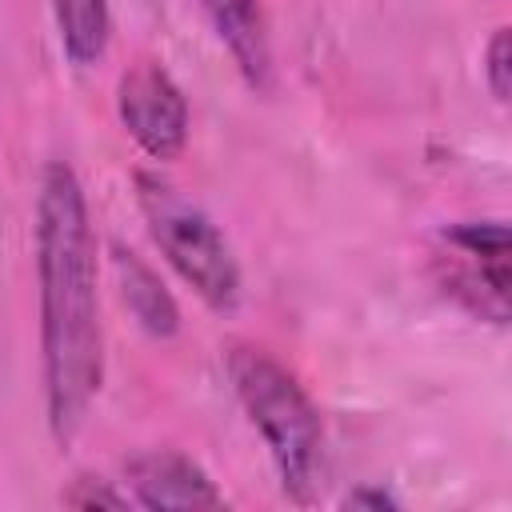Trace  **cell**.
Here are the masks:
<instances>
[{"label":"cell","instance_id":"cell-1","mask_svg":"<svg viewBox=\"0 0 512 512\" xmlns=\"http://www.w3.org/2000/svg\"><path fill=\"white\" fill-rule=\"evenodd\" d=\"M36 296L44 412L68 444L104 384V328L96 292V236L84 184L68 160H52L36 188Z\"/></svg>","mask_w":512,"mask_h":512},{"label":"cell","instance_id":"cell-2","mask_svg":"<svg viewBox=\"0 0 512 512\" xmlns=\"http://www.w3.org/2000/svg\"><path fill=\"white\" fill-rule=\"evenodd\" d=\"M224 364L244 416L252 420L272 456L284 496L296 504H316L328 476L320 408L312 404L304 384L256 344H232Z\"/></svg>","mask_w":512,"mask_h":512},{"label":"cell","instance_id":"cell-3","mask_svg":"<svg viewBox=\"0 0 512 512\" xmlns=\"http://www.w3.org/2000/svg\"><path fill=\"white\" fill-rule=\"evenodd\" d=\"M136 204L156 248L176 268V276L212 312H236L244 280L232 244L224 240L216 220L160 172H136Z\"/></svg>","mask_w":512,"mask_h":512},{"label":"cell","instance_id":"cell-4","mask_svg":"<svg viewBox=\"0 0 512 512\" xmlns=\"http://www.w3.org/2000/svg\"><path fill=\"white\" fill-rule=\"evenodd\" d=\"M116 116L136 148L152 160H176L188 144V100L156 60H136L120 72Z\"/></svg>","mask_w":512,"mask_h":512},{"label":"cell","instance_id":"cell-5","mask_svg":"<svg viewBox=\"0 0 512 512\" xmlns=\"http://www.w3.org/2000/svg\"><path fill=\"white\" fill-rule=\"evenodd\" d=\"M128 500L148 512H176V508H224V492L212 476L176 448H148L124 464Z\"/></svg>","mask_w":512,"mask_h":512},{"label":"cell","instance_id":"cell-6","mask_svg":"<svg viewBox=\"0 0 512 512\" xmlns=\"http://www.w3.org/2000/svg\"><path fill=\"white\" fill-rule=\"evenodd\" d=\"M216 40L232 56L236 72L252 92L272 88V36L260 0H200Z\"/></svg>","mask_w":512,"mask_h":512},{"label":"cell","instance_id":"cell-7","mask_svg":"<svg viewBox=\"0 0 512 512\" xmlns=\"http://www.w3.org/2000/svg\"><path fill=\"white\" fill-rule=\"evenodd\" d=\"M112 276H116V288H120V300L124 308L132 312V320L156 336V340H168L180 332V308H176V296L168 292V284L160 280V272L136 256L132 248L124 244H112Z\"/></svg>","mask_w":512,"mask_h":512},{"label":"cell","instance_id":"cell-8","mask_svg":"<svg viewBox=\"0 0 512 512\" xmlns=\"http://www.w3.org/2000/svg\"><path fill=\"white\" fill-rule=\"evenodd\" d=\"M52 24L60 36V52L76 68H92L108 52L112 36V8L108 0H48Z\"/></svg>","mask_w":512,"mask_h":512},{"label":"cell","instance_id":"cell-9","mask_svg":"<svg viewBox=\"0 0 512 512\" xmlns=\"http://www.w3.org/2000/svg\"><path fill=\"white\" fill-rule=\"evenodd\" d=\"M444 244L480 264L492 280L508 284V228L500 220H460L444 228Z\"/></svg>","mask_w":512,"mask_h":512},{"label":"cell","instance_id":"cell-10","mask_svg":"<svg viewBox=\"0 0 512 512\" xmlns=\"http://www.w3.org/2000/svg\"><path fill=\"white\" fill-rule=\"evenodd\" d=\"M60 500H64L68 508H84V512H92V508H108V512L132 508L128 492H116V488H112L108 480H100V476H76V480L60 492Z\"/></svg>","mask_w":512,"mask_h":512},{"label":"cell","instance_id":"cell-11","mask_svg":"<svg viewBox=\"0 0 512 512\" xmlns=\"http://www.w3.org/2000/svg\"><path fill=\"white\" fill-rule=\"evenodd\" d=\"M484 84L492 92L496 104H508L512 92V44H508V28H496L492 40L484 44Z\"/></svg>","mask_w":512,"mask_h":512},{"label":"cell","instance_id":"cell-12","mask_svg":"<svg viewBox=\"0 0 512 512\" xmlns=\"http://www.w3.org/2000/svg\"><path fill=\"white\" fill-rule=\"evenodd\" d=\"M344 508H376V512H384V508H396V496L392 492H384V488H356V492H348L344 500H340Z\"/></svg>","mask_w":512,"mask_h":512}]
</instances>
